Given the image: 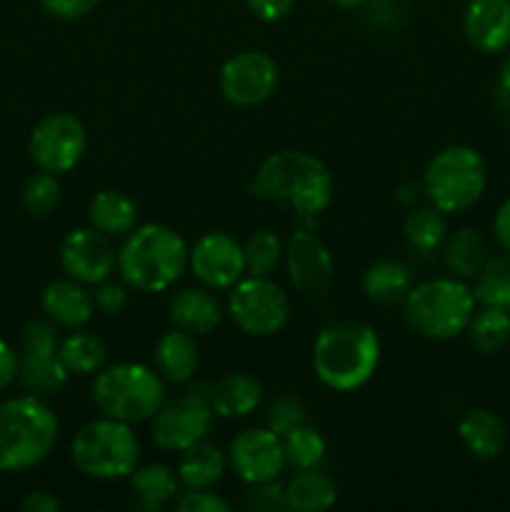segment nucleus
Returning <instances> with one entry per match:
<instances>
[{"label": "nucleus", "instance_id": "nucleus-1", "mask_svg": "<svg viewBox=\"0 0 510 512\" xmlns=\"http://www.w3.org/2000/svg\"><path fill=\"white\" fill-rule=\"evenodd\" d=\"M253 193L263 200L285 203L303 218L323 213L335 193L328 165L305 150H280L260 163Z\"/></svg>", "mask_w": 510, "mask_h": 512}, {"label": "nucleus", "instance_id": "nucleus-2", "mask_svg": "<svg viewBox=\"0 0 510 512\" xmlns=\"http://www.w3.org/2000/svg\"><path fill=\"white\" fill-rule=\"evenodd\" d=\"M380 363V338L368 323L340 320L320 330L313 345V368L325 388L350 393L368 383Z\"/></svg>", "mask_w": 510, "mask_h": 512}, {"label": "nucleus", "instance_id": "nucleus-3", "mask_svg": "<svg viewBox=\"0 0 510 512\" xmlns=\"http://www.w3.org/2000/svg\"><path fill=\"white\" fill-rule=\"evenodd\" d=\"M190 248L178 230L160 223L133 228L118 248L120 280L140 293H160L188 268Z\"/></svg>", "mask_w": 510, "mask_h": 512}, {"label": "nucleus", "instance_id": "nucleus-4", "mask_svg": "<svg viewBox=\"0 0 510 512\" xmlns=\"http://www.w3.org/2000/svg\"><path fill=\"white\" fill-rule=\"evenodd\" d=\"M58 443V418L43 398L20 395L0 403V473L35 468Z\"/></svg>", "mask_w": 510, "mask_h": 512}, {"label": "nucleus", "instance_id": "nucleus-5", "mask_svg": "<svg viewBox=\"0 0 510 512\" xmlns=\"http://www.w3.org/2000/svg\"><path fill=\"white\" fill-rule=\"evenodd\" d=\"M475 293L460 278H435L413 285L403 300V318L428 340H453L465 333L475 313Z\"/></svg>", "mask_w": 510, "mask_h": 512}, {"label": "nucleus", "instance_id": "nucleus-6", "mask_svg": "<svg viewBox=\"0 0 510 512\" xmlns=\"http://www.w3.org/2000/svg\"><path fill=\"white\" fill-rule=\"evenodd\" d=\"M165 380L158 370L140 363H118L103 368L93 380L90 400L105 418L120 423H145L165 403Z\"/></svg>", "mask_w": 510, "mask_h": 512}, {"label": "nucleus", "instance_id": "nucleus-7", "mask_svg": "<svg viewBox=\"0 0 510 512\" xmlns=\"http://www.w3.org/2000/svg\"><path fill=\"white\" fill-rule=\"evenodd\" d=\"M70 458L85 478L125 480L140 463V440L128 423L103 415L75 433Z\"/></svg>", "mask_w": 510, "mask_h": 512}, {"label": "nucleus", "instance_id": "nucleus-8", "mask_svg": "<svg viewBox=\"0 0 510 512\" xmlns=\"http://www.w3.org/2000/svg\"><path fill=\"white\" fill-rule=\"evenodd\" d=\"M423 188L430 205L443 213H463L483 198L488 165L470 145H448L425 168Z\"/></svg>", "mask_w": 510, "mask_h": 512}, {"label": "nucleus", "instance_id": "nucleus-9", "mask_svg": "<svg viewBox=\"0 0 510 512\" xmlns=\"http://www.w3.org/2000/svg\"><path fill=\"white\" fill-rule=\"evenodd\" d=\"M228 313L235 328L250 338L278 335L290 320V298L270 275L240 278L228 293Z\"/></svg>", "mask_w": 510, "mask_h": 512}, {"label": "nucleus", "instance_id": "nucleus-10", "mask_svg": "<svg viewBox=\"0 0 510 512\" xmlns=\"http://www.w3.org/2000/svg\"><path fill=\"white\" fill-rule=\"evenodd\" d=\"M213 408L208 395L185 393L178 398H165L158 413L150 418V435L158 448L170 453H183L190 445L208 438L213 425Z\"/></svg>", "mask_w": 510, "mask_h": 512}, {"label": "nucleus", "instance_id": "nucleus-11", "mask_svg": "<svg viewBox=\"0 0 510 512\" xmlns=\"http://www.w3.org/2000/svg\"><path fill=\"white\" fill-rule=\"evenodd\" d=\"M85 148H88V130L70 113L45 115L28 140L33 163L53 175L70 173L83 160Z\"/></svg>", "mask_w": 510, "mask_h": 512}, {"label": "nucleus", "instance_id": "nucleus-12", "mask_svg": "<svg viewBox=\"0 0 510 512\" xmlns=\"http://www.w3.org/2000/svg\"><path fill=\"white\" fill-rule=\"evenodd\" d=\"M285 263L293 288L313 305L328 303L335 283V265L328 245L313 230H295L285 248Z\"/></svg>", "mask_w": 510, "mask_h": 512}, {"label": "nucleus", "instance_id": "nucleus-13", "mask_svg": "<svg viewBox=\"0 0 510 512\" xmlns=\"http://www.w3.org/2000/svg\"><path fill=\"white\" fill-rule=\"evenodd\" d=\"M278 80L280 68L268 53L245 50L225 60L220 68V93L238 108H253L275 93Z\"/></svg>", "mask_w": 510, "mask_h": 512}, {"label": "nucleus", "instance_id": "nucleus-14", "mask_svg": "<svg viewBox=\"0 0 510 512\" xmlns=\"http://www.w3.org/2000/svg\"><path fill=\"white\" fill-rule=\"evenodd\" d=\"M58 258L60 268L68 273V278L83 285L103 283L118 270V250H115L113 240L93 225L70 230L60 243Z\"/></svg>", "mask_w": 510, "mask_h": 512}, {"label": "nucleus", "instance_id": "nucleus-15", "mask_svg": "<svg viewBox=\"0 0 510 512\" xmlns=\"http://www.w3.org/2000/svg\"><path fill=\"white\" fill-rule=\"evenodd\" d=\"M228 465L243 483L260 485L278 480L283 473L285 450L283 438L270 428H248L238 433L230 443Z\"/></svg>", "mask_w": 510, "mask_h": 512}, {"label": "nucleus", "instance_id": "nucleus-16", "mask_svg": "<svg viewBox=\"0 0 510 512\" xmlns=\"http://www.w3.org/2000/svg\"><path fill=\"white\" fill-rule=\"evenodd\" d=\"M188 268L200 285L210 290H230L245 275L243 245L228 233H205L190 248Z\"/></svg>", "mask_w": 510, "mask_h": 512}, {"label": "nucleus", "instance_id": "nucleus-17", "mask_svg": "<svg viewBox=\"0 0 510 512\" xmlns=\"http://www.w3.org/2000/svg\"><path fill=\"white\" fill-rule=\"evenodd\" d=\"M463 28L478 53H505L510 48V0H470Z\"/></svg>", "mask_w": 510, "mask_h": 512}, {"label": "nucleus", "instance_id": "nucleus-18", "mask_svg": "<svg viewBox=\"0 0 510 512\" xmlns=\"http://www.w3.org/2000/svg\"><path fill=\"white\" fill-rule=\"evenodd\" d=\"M168 320L173 328L185 330L190 335H208L223 320V305L210 288H185L170 298Z\"/></svg>", "mask_w": 510, "mask_h": 512}, {"label": "nucleus", "instance_id": "nucleus-19", "mask_svg": "<svg viewBox=\"0 0 510 512\" xmlns=\"http://www.w3.org/2000/svg\"><path fill=\"white\" fill-rule=\"evenodd\" d=\"M43 313L58 328L78 330L90 323L95 313L93 293L78 280H55L43 290Z\"/></svg>", "mask_w": 510, "mask_h": 512}, {"label": "nucleus", "instance_id": "nucleus-20", "mask_svg": "<svg viewBox=\"0 0 510 512\" xmlns=\"http://www.w3.org/2000/svg\"><path fill=\"white\" fill-rule=\"evenodd\" d=\"M155 370L168 385H185L193 380L200 363V350L195 335L173 328L155 343Z\"/></svg>", "mask_w": 510, "mask_h": 512}, {"label": "nucleus", "instance_id": "nucleus-21", "mask_svg": "<svg viewBox=\"0 0 510 512\" xmlns=\"http://www.w3.org/2000/svg\"><path fill=\"white\" fill-rule=\"evenodd\" d=\"M460 443L478 460H495L508 443V428L488 408H473L458 423Z\"/></svg>", "mask_w": 510, "mask_h": 512}, {"label": "nucleus", "instance_id": "nucleus-22", "mask_svg": "<svg viewBox=\"0 0 510 512\" xmlns=\"http://www.w3.org/2000/svg\"><path fill=\"white\" fill-rule=\"evenodd\" d=\"M208 400L220 418H248L263 400V385L248 373H228L210 388Z\"/></svg>", "mask_w": 510, "mask_h": 512}, {"label": "nucleus", "instance_id": "nucleus-23", "mask_svg": "<svg viewBox=\"0 0 510 512\" xmlns=\"http://www.w3.org/2000/svg\"><path fill=\"white\" fill-rule=\"evenodd\" d=\"M70 373L60 363L58 353H20L18 383L35 398H53L68 385Z\"/></svg>", "mask_w": 510, "mask_h": 512}, {"label": "nucleus", "instance_id": "nucleus-24", "mask_svg": "<svg viewBox=\"0 0 510 512\" xmlns=\"http://www.w3.org/2000/svg\"><path fill=\"white\" fill-rule=\"evenodd\" d=\"M225 468H228V455L218 445L200 440V443L190 445L180 453L175 473H178L180 485L185 490H198L213 488L225 475Z\"/></svg>", "mask_w": 510, "mask_h": 512}, {"label": "nucleus", "instance_id": "nucleus-25", "mask_svg": "<svg viewBox=\"0 0 510 512\" xmlns=\"http://www.w3.org/2000/svg\"><path fill=\"white\" fill-rule=\"evenodd\" d=\"M138 215V203L118 190H100L88 205L90 225L110 238H125L138 225Z\"/></svg>", "mask_w": 510, "mask_h": 512}, {"label": "nucleus", "instance_id": "nucleus-26", "mask_svg": "<svg viewBox=\"0 0 510 512\" xmlns=\"http://www.w3.org/2000/svg\"><path fill=\"white\" fill-rule=\"evenodd\" d=\"M335 500H338V485L318 468L298 470V475L285 485V508L288 510L323 512L333 508Z\"/></svg>", "mask_w": 510, "mask_h": 512}, {"label": "nucleus", "instance_id": "nucleus-27", "mask_svg": "<svg viewBox=\"0 0 510 512\" xmlns=\"http://www.w3.org/2000/svg\"><path fill=\"white\" fill-rule=\"evenodd\" d=\"M413 288V273L400 260H375L363 275V290L373 303L398 305Z\"/></svg>", "mask_w": 510, "mask_h": 512}, {"label": "nucleus", "instance_id": "nucleus-28", "mask_svg": "<svg viewBox=\"0 0 510 512\" xmlns=\"http://www.w3.org/2000/svg\"><path fill=\"white\" fill-rule=\"evenodd\" d=\"M488 260V245L483 235L473 228H458L445 238V265L455 278L470 280L483 270Z\"/></svg>", "mask_w": 510, "mask_h": 512}, {"label": "nucleus", "instance_id": "nucleus-29", "mask_svg": "<svg viewBox=\"0 0 510 512\" xmlns=\"http://www.w3.org/2000/svg\"><path fill=\"white\" fill-rule=\"evenodd\" d=\"M130 488L138 498V505L145 510H160L165 503L175 498L180 490V478L173 468L163 463L143 465L130 475Z\"/></svg>", "mask_w": 510, "mask_h": 512}, {"label": "nucleus", "instance_id": "nucleus-30", "mask_svg": "<svg viewBox=\"0 0 510 512\" xmlns=\"http://www.w3.org/2000/svg\"><path fill=\"white\" fill-rule=\"evenodd\" d=\"M58 358L70 375H95L103 370L108 360V348L98 335L78 328L68 338L60 340Z\"/></svg>", "mask_w": 510, "mask_h": 512}, {"label": "nucleus", "instance_id": "nucleus-31", "mask_svg": "<svg viewBox=\"0 0 510 512\" xmlns=\"http://www.w3.org/2000/svg\"><path fill=\"white\" fill-rule=\"evenodd\" d=\"M465 333H468L470 345H473L478 353H500V350L510 343V313L483 305V310L473 313Z\"/></svg>", "mask_w": 510, "mask_h": 512}, {"label": "nucleus", "instance_id": "nucleus-32", "mask_svg": "<svg viewBox=\"0 0 510 512\" xmlns=\"http://www.w3.org/2000/svg\"><path fill=\"white\" fill-rule=\"evenodd\" d=\"M473 293L480 305L510 313V253L485 260L483 270L475 275Z\"/></svg>", "mask_w": 510, "mask_h": 512}, {"label": "nucleus", "instance_id": "nucleus-33", "mask_svg": "<svg viewBox=\"0 0 510 512\" xmlns=\"http://www.w3.org/2000/svg\"><path fill=\"white\" fill-rule=\"evenodd\" d=\"M283 450H285V463L295 470H310L320 468L328 453V443L323 435L310 425H298L290 433L283 435Z\"/></svg>", "mask_w": 510, "mask_h": 512}, {"label": "nucleus", "instance_id": "nucleus-34", "mask_svg": "<svg viewBox=\"0 0 510 512\" xmlns=\"http://www.w3.org/2000/svg\"><path fill=\"white\" fill-rule=\"evenodd\" d=\"M448 238V223H445V213L435 205L428 208H418L408 213L405 218V240L418 250H435L438 245L445 243Z\"/></svg>", "mask_w": 510, "mask_h": 512}, {"label": "nucleus", "instance_id": "nucleus-35", "mask_svg": "<svg viewBox=\"0 0 510 512\" xmlns=\"http://www.w3.org/2000/svg\"><path fill=\"white\" fill-rule=\"evenodd\" d=\"M245 273L248 275H270L283 260L285 250L280 238L273 230H255L243 245Z\"/></svg>", "mask_w": 510, "mask_h": 512}, {"label": "nucleus", "instance_id": "nucleus-36", "mask_svg": "<svg viewBox=\"0 0 510 512\" xmlns=\"http://www.w3.org/2000/svg\"><path fill=\"white\" fill-rule=\"evenodd\" d=\"M60 203V183L58 175L53 173H35L33 178L25 183L23 188V205L30 215L35 218H45V215L53 213Z\"/></svg>", "mask_w": 510, "mask_h": 512}, {"label": "nucleus", "instance_id": "nucleus-37", "mask_svg": "<svg viewBox=\"0 0 510 512\" xmlns=\"http://www.w3.org/2000/svg\"><path fill=\"white\" fill-rule=\"evenodd\" d=\"M305 418H308V410H305L303 400L298 395L283 393L270 400L268 408H265V428L278 433L280 438L293 428H298V425H303Z\"/></svg>", "mask_w": 510, "mask_h": 512}, {"label": "nucleus", "instance_id": "nucleus-38", "mask_svg": "<svg viewBox=\"0 0 510 512\" xmlns=\"http://www.w3.org/2000/svg\"><path fill=\"white\" fill-rule=\"evenodd\" d=\"M93 303L103 315H120L128 308V290H125V283H115L110 278L98 283L93 290Z\"/></svg>", "mask_w": 510, "mask_h": 512}, {"label": "nucleus", "instance_id": "nucleus-39", "mask_svg": "<svg viewBox=\"0 0 510 512\" xmlns=\"http://www.w3.org/2000/svg\"><path fill=\"white\" fill-rule=\"evenodd\" d=\"M175 508L180 512H228L230 503L220 498V495L210 493V488H198L185 490V493L175 500Z\"/></svg>", "mask_w": 510, "mask_h": 512}, {"label": "nucleus", "instance_id": "nucleus-40", "mask_svg": "<svg viewBox=\"0 0 510 512\" xmlns=\"http://www.w3.org/2000/svg\"><path fill=\"white\" fill-rule=\"evenodd\" d=\"M43 10L55 20H80L93 13L100 0H40Z\"/></svg>", "mask_w": 510, "mask_h": 512}, {"label": "nucleus", "instance_id": "nucleus-41", "mask_svg": "<svg viewBox=\"0 0 510 512\" xmlns=\"http://www.w3.org/2000/svg\"><path fill=\"white\" fill-rule=\"evenodd\" d=\"M248 493V505L255 510H275V508H285V488H280L275 480L270 483H260V485H250Z\"/></svg>", "mask_w": 510, "mask_h": 512}, {"label": "nucleus", "instance_id": "nucleus-42", "mask_svg": "<svg viewBox=\"0 0 510 512\" xmlns=\"http://www.w3.org/2000/svg\"><path fill=\"white\" fill-rule=\"evenodd\" d=\"M245 5L258 20L275 23V20H283L293 10L295 0H245Z\"/></svg>", "mask_w": 510, "mask_h": 512}, {"label": "nucleus", "instance_id": "nucleus-43", "mask_svg": "<svg viewBox=\"0 0 510 512\" xmlns=\"http://www.w3.org/2000/svg\"><path fill=\"white\" fill-rule=\"evenodd\" d=\"M18 380V353L0 338V393Z\"/></svg>", "mask_w": 510, "mask_h": 512}, {"label": "nucleus", "instance_id": "nucleus-44", "mask_svg": "<svg viewBox=\"0 0 510 512\" xmlns=\"http://www.w3.org/2000/svg\"><path fill=\"white\" fill-rule=\"evenodd\" d=\"M20 510L23 512H58L60 500L55 498L53 493H48V490H33V493H28L23 500H20Z\"/></svg>", "mask_w": 510, "mask_h": 512}, {"label": "nucleus", "instance_id": "nucleus-45", "mask_svg": "<svg viewBox=\"0 0 510 512\" xmlns=\"http://www.w3.org/2000/svg\"><path fill=\"white\" fill-rule=\"evenodd\" d=\"M493 233L500 248H503L505 253H510V198L505 200V203H500V208L495 210Z\"/></svg>", "mask_w": 510, "mask_h": 512}, {"label": "nucleus", "instance_id": "nucleus-46", "mask_svg": "<svg viewBox=\"0 0 510 512\" xmlns=\"http://www.w3.org/2000/svg\"><path fill=\"white\" fill-rule=\"evenodd\" d=\"M500 88L510 95V48L505 50L503 63H500Z\"/></svg>", "mask_w": 510, "mask_h": 512}, {"label": "nucleus", "instance_id": "nucleus-47", "mask_svg": "<svg viewBox=\"0 0 510 512\" xmlns=\"http://www.w3.org/2000/svg\"><path fill=\"white\" fill-rule=\"evenodd\" d=\"M330 3H335V5H338V8L353 10V8H360V5H363L365 0H330Z\"/></svg>", "mask_w": 510, "mask_h": 512}]
</instances>
